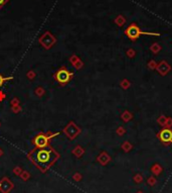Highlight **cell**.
<instances>
[{
	"label": "cell",
	"mask_w": 172,
	"mask_h": 193,
	"mask_svg": "<svg viewBox=\"0 0 172 193\" xmlns=\"http://www.w3.org/2000/svg\"><path fill=\"white\" fill-rule=\"evenodd\" d=\"M8 2H9V0H0V9H1L6 3H8Z\"/></svg>",
	"instance_id": "cell-18"
},
{
	"label": "cell",
	"mask_w": 172,
	"mask_h": 193,
	"mask_svg": "<svg viewBox=\"0 0 172 193\" xmlns=\"http://www.w3.org/2000/svg\"><path fill=\"white\" fill-rule=\"evenodd\" d=\"M0 125H1V123H0Z\"/></svg>",
	"instance_id": "cell-23"
},
{
	"label": "cell",
	"mask_w": 172,
	"mask_h": 193,
	"mask_svg": "<svg viewBox=\"0 0 172 193\" xmlns=\"http://www.w3.org/2000/svg\"><path fill=\"white\" fill-rule=\"evenodd\" d=\"M1 155H2V150L0 149V156H1Z\"/></svg>",
	"instance_id": "cell-22"
},
{
	"label": "cell",
	"mask_w": 172,
	"mask_h": 193,
	"mask_svg": "<svg viewBox=\"0 0 172 193\" xmlns=\"http://www.w3.org/2000/svg\"><path fill=\"white\" fill-rule=\"evenodd\" d=\"M55 43H57V39L52 36L51 31H46L39 38V44L46 50H49Z\"/></svg>",
	"instance_id": "cell-4"
},
{
	"label": "cell",
	"mask_w": 172,
	"mask_h": 193,
	"mask_svg": "<svg viewBox=\"0 0 172 193\" xmlns=\"http://www.w3.org/2000/svg\"><path fill=\"white\" fill-rule=\"evenodd\" d=\"M13 77L12 76H10V77H3V76L0 74V87H2V85L5 83V82L9 81V80H12Z\"/></svg>",
	"instance_id": "cell-10"
},
{
	"label": "cell",
	"mask_w": 172,
	"mask_h": 193,
	"mask_svg": "<svg viewBox=\"0 0 172 193\" xmlns=\"http://www.w3.org/2000/svg\"><path fill=\"white\" fill-rule=\"evenodd\" d=\"M78 61H79V58L76 57V55H73V56L70 58V63H71V64H73V65L75 64L76 62H78Z\"/></svg>",
	"instance_id": "cell-16"
},
{
	"label": "cell",
	"mask_w": 172,
	"mask_h": 193,
	"mask_svg": "<svg viewBox=\"0 0 172 193\" xmlns=\"http://www.w3.org/2000/svg\"><path fill=\"white\" fill-rule=\"evenodd\" d=\"M12 187L13 184L6 178H3L1 182H0V190L3 193H8L12 189Z\"/></svg>",
	"instance_id": "cell-7"
},
{
	"label": "cell",
	"mask_w": 172,
	"mask_h": 193,
	"mask_svg": "<svg viewBox=\"0 0 172 193\" xmlns=\"http://www.w3.org/2000/svg\"><path fill=\"white\" fill-rule=\"evenodd\" d=\"M11 110L13 113H19L22 110V107L18 104V105H15V106H11Z\"/></svg>",
	"instance_id": "cell-11"
},
{
	"label": "cell",
	"mask_w": 172,
	"mask_h": 193,
	"mask_svg": "<svg viewBox=\"0 0 172 193\" xmlns=\"http://www.w3.org/2000/svg\"><path fill=\"white\" fill-rule=\"evenodd\" d=\"M28 176H29V175H28L27 172H24V173H22V175H21V177H22L23 180H26V179L28 178Z\"/></svg>",
	"instance_id": "cell-20"
},
{
	"label": "cell",
	"mask_w": 172,
	"mask_h": 193,
	"mask_svg": "<svg viewBox=\"0 0 172 193\" xmlns=\"http://www.w3.org/2000/svg\"><path fill=\"white\" fill-rule=\"evenodd\" d=\"M63 133L65 134V136H67L70 140H74L81 133V129L76 126V125L74 122V121H70V122L68 123V125L63 128Z\"/></svg>",
	"instance_id": "cell-5"
},
{
	"label": "cell",
	"mask_w": 172,
	"mask_h": 193,
	"mask_svg": "<svg viewBox=\"0 0 172 193\" xmlns=\"http://www.w3.org/2000/svg\"><path fill=\"white\" fill-rule=\"evenodd\" d=\"M30 158L39 168L42 169V171H46L59 158V155L51 148L49 147L33 151L30 154Z\"/></svg>",
	"instance_id": "cell-1"
},
{
	"label": "cell",
	"mask_w": 172,
	"mask_h": 193,
	"mask_svg": "<svg viewBox=\"0 0 172 193\" xmlns=\"http://www.w3.org/2000/svg\"><path fill=\"white\" fill-rule=\"evenodd\" d=\"M73 77H74V74L70 72L65 67H60L54 75V80L62 86L67 85Z\"/></svg>",
	"instance_id": "cell-2"
},
{
	"label": "cell",
	"mask_w": 172,
	"mask_h": 193,
	"mask_svg": "<svg viewBox=\"0 0 172 193\" xmlns=\"http://www.w3.org/2000/svg\"><path fill=\"white\" fill-rule=\"evenodd\" d=\"M125 33L129 39H133V41L134 39H137L142 34H146V36H159V33H145V31H142L135 23H132L130 26L127 27V30H125Z\"/></svg>",
	"instance_id": "cell-3"
},
{
	"label": "cell",
	"mask_w": 172,
	"mask_h": 193,
	"mask_svg": "<svg viewBox=\"0 0 172 193\" xmlns=\"http://www.w3.org/2000/svg\"><path fill=\"white\" fill-rule=\"evenodd\" d=\"M34 93H35L36 96H38V97H42L44 95V93H46V90H44L42 87H37V88L35 89V91H34Z\"/></svg>",
	"instance_id": "cell-9"
},
{
	"label": "cell",
	"mask_w": 172,
	"mask_h": 193,
	"mask_svg": "<svg viewBox=\"0 0 172 193\" xmlns=\"http://www.w3.org/2000/svg\"><path fill=\"white\" fill-rule=\"evenodd\" d=\"M74 67H75L76 69H78V70L79 69H81L82 67H83V63H82V61L79 60L78 62H76L75 64H74Z\"/></svg>",
	"instance_id": "cell-17"
},
{
	"label": "cell",
	"mask_w": 172,
	"mask_h": 193,
	"mask_svg": "<svg viewBox=\"0 0 172 193\" xmlns=\"http://www.w3.org/2000/svg\"><path fill=\"white\" fill-rule=\"evenodd\" d=\"M49 137H47L46 134H38L34 137L33 139V144L37 149H43L49 146Z\"/></svg>",
	"instance_id": "cell-6"
},
{
	"label": "cell",
	"mask_w": 172,
	"mask_h": 193,
	"mask_svg": "<svg viewBox=\"0 0 172 193\" xmlns=\"http://www.w3.org/2000/svg\"><path fill=\"white\" fill-rule=\"evenodd\" d=\"M10 104H11V106H15V105H18V104H19V99L16 98V97H14V98L11 99V101H10Z\"/></svg>",
	"instance_id": "cell-15"
},
{
	"label": "cell",
	"mask_w": 172,
	"mask_h": 193,
	"mask_svg": "<svg viewBox=\"0 0 172 193\" xmlns=\"http://www.w3.org/2000/svg\"><path fill=\"white\" fill-rule=\"evenodd\" d=\"M20 172H21V169H20L19 167H17V168L14 169V173H15V174H19Z\"/></svg>",
	"instance_id": "cell-21"
},
{
	"label": "cell",
	"mask_w": 172,
	"mask_h": 193,
	"mask_svg": "<svg viewBox=\"0 0 172 193\" xmlns=\"http://www.w3.org/2000/svg\"><path fill=\"white\" fill-rule=\"evenodd\" d=\"M160 140L164 143H169L172 142V131L170 129H163L159 134Z\"/></svg>",
	"instance_id": "cell-8"
},
{
	"label": "cell",
	"mask_w": 172,
	"mask_h": 193,
	"mask_svg": "<svg viewBox=\"0 0 172 193\" xmlns=\"http://www.w3.org/2000/svg\"><path fill=\"white\" fill-rule=\"evenodd\" d=\"M5 97H6V95L4 94V92L2 90H0V102L3 101V100L5 99Z\"/></svg>",
	"instance_id": "cell-19"
},
{
	"label": "cell",
	"mask_w": 172,
	"mask_h": 193,
	"mask_svg": "<svg viewBox=\"0 0 172 193\" xmlns=\"http://www.w3.org/2000/svg\"><path fill=\"white\" fill-rule=\"evenodd\" d=\"M124 22H125V19H124V18L122 17V16H119V17L116 18V23H117L118 25L122 26V25H123Z\"/></svg>",
	"instance_id": "cell-14"
},
{
	"label": "cell",
	"mask_w": 172,
	"mask_h": 193,
	"mask_svg": "<svg viewBox=\"0 0 172 193\" xmlns=\"http://www.w3.org/2000/svg\"><path fill=\"white\" fill-rule=\"evenodd\" d=\"M73 153L76 156V157H80V156L82 155V153H83V150H82L80 147H76V149L73 151Z\"/></svg>",
	"instance_id": "cell-12"
},
{
	"label": "cell",
	"mask_w": 172,
	"mask_h": 193,
	"mask_svg": "<svg viewBox=\"0 0 172 193\" xmlns=\"http://www.w3.org/2000/svg\"><path fill=\"white\" fill-rule=\"evenodd\" d=\"M26 76H27V78L29 79V80H32V79L36 76V74L34 71H28V72L26 73Z\"/></svg>",
	"instance_id": "cell-13"
}]
</instances>
